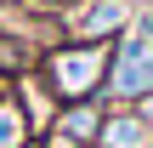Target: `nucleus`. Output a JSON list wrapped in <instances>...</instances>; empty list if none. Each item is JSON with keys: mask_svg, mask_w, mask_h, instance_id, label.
I'll use <instances>...</instances> for the list:
<instances>
[{"mask_svg": "<svg viewBox=\"0 0 153 148\" xmlns=\"http://www.w3.org/2000/svg\"><path fill=\"white\" fill-rule=\"evenodd\" d=\"M102 97H114L119 108L153 97V17H136L119 46L108 51V80H102Z\"/></svg>", "mask_w": 153, "mask_h": 148, "instance_id": "nucleus-1", "label": "nucleus"}, {"mask_svg": "<svg viewBox=\"0 0 153 148\" xmlns=\"http://www.w3.org/2000/svg\"><path fill=\"white\" fill-rule=\"evenodd\" d=\"M108 80V46H57L45 51V86L57 103H91Z\"/></svg>", "mask_w": 153, "mask_h": 148, "instance_id": "nucleus-2", "label": "nucleus"}, {"mask_svg": "<svg viewBox=\"0 0 153 148\" xmlns=\"http://www.w3.org/2000/svg\"><path fill=\"white\" fill-rule=\"evenodd\" d=\"M68 29H74V46H108L114 34L131 29V6L125 0H91L68 17Z\"/></svg>", "mask_w": 153, "mask_h": 148, "instance_id": "nucleus-3", "label": "nucleus"}, {"mask_svg": "<svg viewBox=\"0 0 153 148\" xmlns=\"http://www.w3.org/2000/svg\"><path fill=\"white\" fill-rule=\"evenodd\" d=\"M102 108H97V97L91 103H62L57 108V120H51V131L62 137V143H74V148H91L97 137H102Z\"/></svg>", "mask_w": 153, "mask_h": 148, "instance_id": "nucleus-4", "label": "nucleus"}, {"mask_svg": "<svg viewBox=\"0 0 153 148\" xmlns=\"http://www.w3.org/2000/svg\"><path fill=\"white\" fill-rule=\"evenodd\" d=\"M148 143H153V125L136 108H114L102 120V137H97V148H148Z\"/></svg>", "mask_w": 153, "mask_h": 148, "instance_id": "nucleus-5", "label": "nucleus"}, {"mask_svg": "<svg viewBox=\"0 0 153 148\" xmlns=\"http://www.w3.org/2000/svg\"><path fill=\"white\" fill-rule=\"evenodd\" d=\"M28 137H34V131H28L23 108H17V103H6V108H0V148H23Z\"/></svg>", "mask_w": 153, "mask_h": 148, "instance_id": "nucleus-6", "label": "nucleus"}, {"mask_svg": "<svg viewBox=\"0 0 153 148\" xmlns=\"http://www.w3.org/2000/svg\"><path fill=\"white\" fill-rule=\"evenodd\" d=\"M6 103H11V80L0 74V108H6Z\"/></svg>", "mask_w": 153, "mask_h": 148, "instance_id": "nucleus-7", "label": "nucleus"}, {"mask_svg": "<svg viewBox=\"0 0 153 148\" xmlns=\"http://www.w3.org/2000/svg\"><path fill=\"white\" fill-rule=\"evenodd\" d=\"M91 148H97V143H91Z\"/></svg>", "mask_w": 153, "mask_h": 148, "instance_id": "nucleus-8", "label": "nucleus"}, {"mask_svg": "<svg viewBox=\"0 0 153 148\" xmlns=\"http://www.w3.org/2000/svg\"><path fill=\"white\" fill-rule=\"evenodd\" d=\"M148 148H153V143H148Z\"/></svg>", "mask_w": 153, "mask_h": 148, "instance_id": "nucleus-9", "label": "nucleus"}]
</instances>
